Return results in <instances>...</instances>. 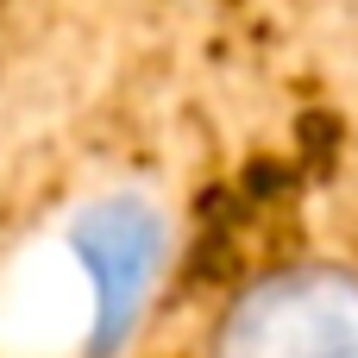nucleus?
<instances>
[{
  "mask_svg": "<svg viewBox=\"0 0 358 358\" xmlns=\"http://www.w3.org/2000/svg\"><path fill=\"white\" fill-rule=\"evenodd\" d=\"M201 358H358V264L296 258L227 296Z\"/></svg>",
  "mask_w": 358,
  "mask_h": 358,
  "instance_id": "1",
  "label": "nucleus"
},
{
  "mask_svg": "<svg viewBox=\"0 0 358 358\" xmlns=\"http://www.w3.org/2000/svg\"><path fill=\"white\" fill-rule=\"evenodd\" d=\"M0 13H6V0H0Z\"/></svg>",
  "mask_w": 358,
  "mask_h": 358,
  "instance_id": "2",
  "label": "nucleus"
}]
</instances>
